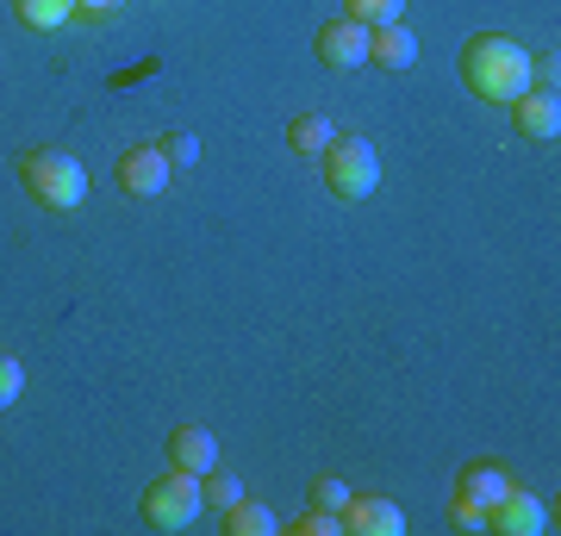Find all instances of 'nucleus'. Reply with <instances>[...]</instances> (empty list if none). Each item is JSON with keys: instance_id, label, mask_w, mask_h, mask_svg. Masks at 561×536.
<instances>
[{"instance_id": "5701e85b", "label": "nucleus", "mask_w": 561, "mask_h": 536, "mask_svg": "<svg viewBox=\"0 0 561 536\" xmlns=\"http://www.w3.org/2000/svg\"><path fill=\"white\" fill-rule=\"evenodd\" d=\"M449 524H456V531H486V512H474V505H449Z\"/></svg>"}, {"instance_id": "a211bd4d", "label": "nucleus", "mask_w": 561, "mask_h": 536, "mask_svg": "<svg viewBox=\"0 0 561 536\" xmlns=\"http://www.w3.org/2000/svg\"><path fill=\"white\" fill-rule=\"evenodd\" d=\"M201 493H206V505H231V499H243V487H238V475H225V468H213V475H201Z\"/></svg>"}, {"instance_id": "9b49d317", "label": "nucleus", "mask_w": 561, "mask_h": 536, "mask_svg": "<svg viewBox=\"0 0 561 536\" xmlns=\"http://www.w3.org/2000/svg\"><path fill=\"white\" fill-rule=\"evenodd\" d=\"M169 461H175L181 475H213L219 468V437L206 431V424H181L175 437H169Z\"/></svg>"}, {"instance_id": "6ab92c4d", "label": "nucleus", "mask_w": 561, "mask_h": 536, "mask_svg": "<svg viewBox=\"0 0 561 536\" xmlns=\"http://www.w3.org/2000/svg\"><path fill=\"white\" fill-rule=\"evenodd\" d=\"M20 394H25V368H20V356H7V350H0V412H7Z\"/></svg>"}, {"instance_id": "4468645a", "label": "nucleus", "mask_w": 561, "mask_h": 536, "mask_svg": "<svg viewBox=\"0 0 561 536\" xmlns=\"http://www.w3.org/2000/svg\"><path fill=\"white\" fill-rule=\"evenodd\" d=\"M337 138L324 113H294L287 119V150H300V157H324V144Z\"/></svg>"}, {"instance_id": "412c9836", "label": "nucleus", "mask_w": 561, "mask_h": 536, "mask_svg": "<svg viewBox=\"0 0 561 536\" xmlns=\"http://www.w3.org/2000/svg\"><path fill=\"white\" fill-rule=\"evenodd\" d=\"M312 505H324V512H343V505H350V487H343L337 475L312 480Z\"/></svg>"}, {"instance_id": "7ed1b4c3", "label": "nucleus", "mask_w": 561, "mask_h": 536, "mask_svg": "<svg viewBox=\"0 0 561 536\" xmlns=\"http://www.w3.org/2000/svg\"><path fill=\"white\" fill-rule=\"evenodd\" d=\"M201 505H206V493H201V480L194 475H162V480H150L144 487V499H138V512H144V524L150 531H162V536H175V531H187V524H201Z\"/></svg>"}, {"instance_id": "2eb2a0df", "label": "nucleus", "mask_w": 561, "mask_h": 536, "mask_svg": "<svg viewBox=\"0 0 561 536\" xmlns=\"http://www.w3.org/2000/svg\"><path fill=\"white\" fill-rule=\"evenodd\" d=\"M13 13H20V25H32V32H57V25L76 20V0H13Z\"/></svg>"}, {"instance_id": "dca6fc26", "label": "nucleus", "mask_w": 561, "mask_h": 536, "mask_svg": "<svg viewBox=\"0 0 561 536\" xmlns=\"http://www.w3.org/2000/svg\"><path fill=\"white\" fill-rule=\"evenodd\" d=\"M343 13L356 25H393L405 13V0H343Z\"/></svg>"}, {"instance_id": "0eeeda50", "label": "nucleus", "mask_w": 561, "mask_h": 536, "mask_svg": "<svg viewBox=\"0 0 561 536\" xmlns=\"http://www.w3.org/2000/svg\"><path fill=\"white\" fill-rule=\"evenodd\" d=\"M312 50H319L324 69H362V62H368V25H356L350 13H343V20L319 25Z\"/></svg>"}, {"instance_id": "f03ea898", "label": "nucleus", "mask_w": 561, "mask_h": 536, "mask_svg": "<svg viewBox=\"0 0 561 536\" xmlns=\"http://www.w3.org/2000/svg\"><path fill=\"white\" fill-rule=\"evenodd\" d=\"M20 181L25 194L38 199L44 213H76L88 199V169H81L76 150H57V144H38L20 157Z\"/></svg>"}, {"instance_id": "f3484780", "label": "nucleus", "mask_w": 561, "mask_h": 536, "mask_svg": "<svg viewBox=\"0 0 561 536\" xmlns=\"http://www.w3.org/2000/svg\"><path fill=\"white\" fill-rule=\"evenodd\" d=\"M162 157H169V169H194L201 162V138L194 132H169L162 138Z\"/></svg>"}, {"instance_id": "20e7f679", "label": "nucleus", "mask_w": 561, "mask_h": 536, "mask_svg": "<svg viewBox=\"0 0 561 536\" xmlns=\"http://www.w3.org/2000/svg\"><path fill=\"white\" fill-rule=\"evenodd\" d=\"M324 187L337 199H368L381 187V150L368 138H331L324 144Z\"/></svg>"}, {"instance_id": "aec40b11", "label": "nucleus", "mask_w": 561, "mask_h": 536, "mask_svg": "<svg viewBox=\"0 0 561 536\" xmlns=\"http://www.w3.org/2000/svg\"><path fill=\"white\" fill-rule=\"evenodd\" d=\"M300 536H343V512H324V505H312V512H300V524H294Z\"/></svg>"}, {"instance_id": "6e6552de", "label": "nucleus", "mask_w": 561, "mask_h": 536, "mask_svg": "<svg viewBox=\"0 0 561 536\" xmlns=\"http://www.w3.org/2000/svg\"><path fill=\"white\" fill-rule=\"evenodd\" d=\"M512 125H518L524 138L556 144L561 138V94L556 88H524V94L512 100Z\"/></svg>"}, {"instance_id": "f257e3e1", "label": "nucleus", "mask_w": 561, "mask_h": 536, "mask_svg": "<svg viewBox=\"0 0 561 536\" xmlns=\"http://www.w3.org/2000/svg\"><path fill=\"white\" fill-rule=\"evenodd\" d=\"M461 81L493 106H512L530 88V50L505 32H481V38L461 44Z\"/></svg>"}, {"instance_id": "1a4fd4ad", "label": "nucleus", "mask_w": 561, "mask_h": 536, "mask_svg": "<svg viewBox=\"0 0 561 536\" xmlns=\"http://www.w3.org/2000/svg\"><path fill=\"white\" fill-rule=\"evenodd\" d=\"M486 531H500V536H542L549 531V499H537V493H512L486 512Z\"/></svg>"}, {"instance_id": "39448f33", "label": "nucleus", "mask_w": 561, "mask_h": 536, "mask_svg": "<svg viewBox=\"0 0 561 536\" xmlns=\"http://www.w3.org/2000/svg\"><path fill=\"white\" fill-rule=\"evenodd\" d=\"M169 175H175V169H169V157H162V144H131V150L119 157V187L131 199H157L162 187H169Z\"/></svg>"}, {"instance_id": "423d86ee", "label": "nucleus", "mask_w": 561, "mask_h": 536, "mask_svg": "<svg viewBox=\"0 0 561 536\" xmlns=\"http://www.w3.org/2000/svg\"><path fill=\"white\" fill-rule=\"evenodd\" d=\"M400 531H405L400 499H387V493H350V505H343V536H400Z\"/></svg>"}, {"instance_id": "9d476101", "label": "nucleus", "mask_w": 561, "mask_h": 536, "mask_svg": "<svg viewBox=\"0 0 561 536\" xmlns=\"http://www.w3.org/2000/svg\"><path fill=\"white\" fill-rule=\"evenodd\" d=\"M505 493H512V475H505L500 461H468V468L456 475V499L474 505V512H493Z\"/></svg>"}, {"instance_id": "ddd939ff", "label": "nucleus", "mask_w": 561, "mask_h": 536, "mask_svg": "<svg viewBox=\"0 0 561 536\" xmlns=\"http://www.w3.org/2000/svg\"><path fill=\"white\" fill-rule=\"evenodd\" d=\"M280 517L262 505V499H231L225 505V536H275Z\"/></svg>"}, {"instance_id": "4be33fe9", "label": "nucleus", "mask_w": 561, "mask_h": 536, "mask_svg": "<svg viewBox=\"0 0 561 536\" xmlns=\"http://www.w3.org/2000/svg\"><path fill=\"white\" fill-rule=\"evenodd\" d=\"M125 0H76V20H113Z\"/></svg>"}, {"instance_id": "f8f14e48", "label": "nucleus", "mask_w": 561, "mask_h": 536, "mask_svg": "<svg viewBox=\"0 0 561 536\" xmlns=\"http://www.w3.org/2000/svg\"><path fill=\"white\" fill-rule=\"evenodd\" d=\"M368 62H381V69L400 76V69L419 62V38H412L400 20H393V25H368Z\"/></svg>"}]
</instances>
